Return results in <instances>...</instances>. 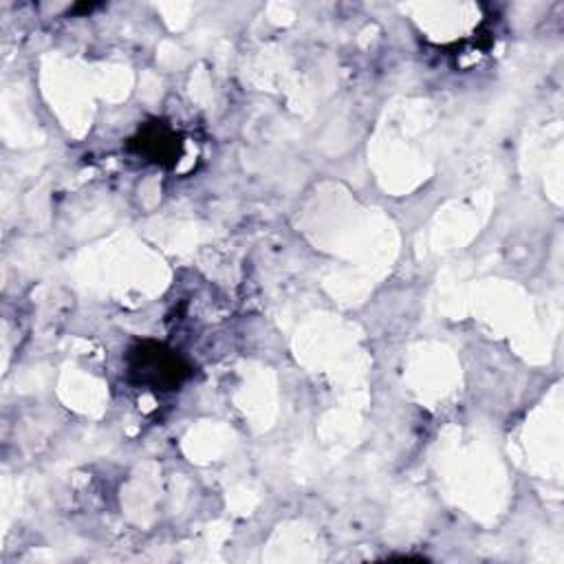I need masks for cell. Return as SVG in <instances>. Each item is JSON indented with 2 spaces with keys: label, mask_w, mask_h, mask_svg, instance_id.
Listing matches in <instances>:
<instances>
[{
  "label": "cell",
  "mask_w": 564,
  "mask_h": 564,
  "mask_svg": "<svg viewBox=\"0 0 564 564\" xmlns=\"http://www.w3.org/2000/svg\"><path fill=\"white\" fill-rule=\"evenodd\" d=\"M126 366L132 383L154 392L176 390L192 375L189 364L176 350L152 339L130 346Z\"/></svg>",
  "instance_id": "1"
},
{
  "label": "cell",
  "mask_w": 564,
  "mask_h": 564,
  "mask_svg": "<svg viewBox=\"0 0 564 564\" xmlns=\"http://www.w3.org/2000/svg\"><path fill=\"white\" fill-rule=\"evenodd\" d=\"M130 150L150 163L172 167L183 154V139L167 123L150 121L130 139Z\"/></svg>",
  "instance_id": "2"
}]
</instances>
